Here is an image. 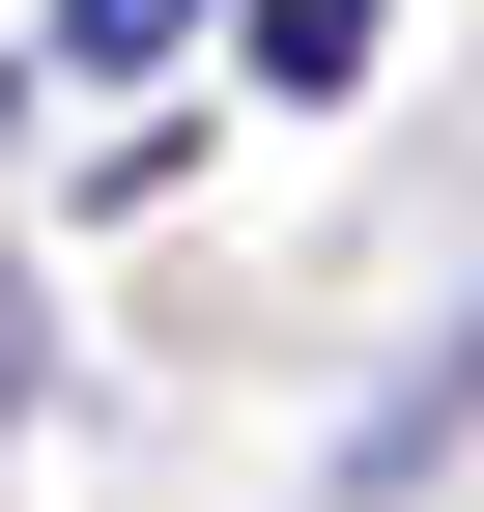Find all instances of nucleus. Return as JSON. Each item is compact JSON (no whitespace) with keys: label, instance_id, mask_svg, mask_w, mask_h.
<instances>
[{"label":"nucleus","instance_id":"obj_1","mask_svg":"<svg viewBox=\"0 0 484 512\" xmlns=\"http://www.w3.org/2000/svg\"><path fill=\"white\" fill-rule=\"evenodd\" d=\"M371 29L399 0H257V86H371Z\"/></svg>","mask_w":484,"mask_h":512},{"label":"nucleus","instance_id":"obj_2","mask_svg":"<svg viewBox=\"0 0 484 512\" xmlns=\"http://www.w3.org/2000/svg\"><path fill=\"white\" fill-rule=\"evenodd\" d=\"M57 57H114V86H143V57H200V0H57Z\"/></svg>","mask_w":484,"mask_h":512}]
</instances>
